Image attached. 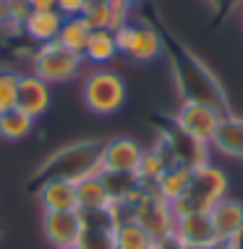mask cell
I'll list each match as a JSON object with an SVG mask.
<instances>
[{"label": "cell", "mask_w": 243, "mask_h": 249, "mask_svg": "<svg viewBox=\"0 0 243 249\" xmlns=\"http://www.w3.org/2000/svg\"><path fill=\"white\" fill-rule=\"evenodd\" d=\"M32 131H34V118L26 116L18 107L0 116V139H5V142H21Z\"/></svg>", "instance_id": "cell-23"}, {"label": "cell", "mask_w": 243, "mask_h": 249, "mask_svg": "<svg viewBox=\"0 0 243 249\" xmlns=\"http://www.w3.org/2000/svg\"><path fill=\"white\" fill-rule=\"evenodd\" d=\"M99 152H102V142L68 144L52 155L47 165H42V173L47 178H65L76 184L79 178L99 173Z\"/></svg>", "instance_id": "cell-3"}, {"label": "cell", "mask_w": 243, "mask_h": 249, "mask_svg": "<svg viewBox=\"0 0 243 249\" xmlns=\"http://www.w3.org/2000/svg\"><path fill=\"white\" fill-rule=\"evenodd\" d=\"M173 244L178 249H217L222 247L212 228L209 213H188L175 218Z\"/></svg>", "instance_id": "cell-10"}, {"label": "cell", "mask_w": 243, "mask_h": 249, "mask_svg": "<svg viewBox=\"0 0 243 249\" xmlns=\"http://www.w3.org/2000/svg\"><path fill=\"white\" fill-rule=\"evenodd\" d=\"M167 165H170V158H167V152H165V147H162V144H157L154 150H144L141 163L136 168V181L144 186V189H152Z\"/></svg>", "instance_id": "cell-21"}, {"label": "cell", "mask_w": 243, "mask_h": 249, "mask_svg": "<svg viewBox=\"0 0 243 249\" xmlns=\"http://www.w3.org/2000/svg\"><path fill=\"white\" fill-rule=\"evenodd\" d=\"M191 173H194V168L180 165V163H170L165 171H162V176L157 178V184H154L152 189L157 192L162 199H167L173 205V202L188 189V184H191Z\"/></svg>", "instance_id": "cell-19"}, {"label": "cell", "mask_w": 243, "mask_h": 249, "mask_svg": "<svg viewBox=\"0 0 243 249\" xmlns=\"http://www.w3.org/2000/svg\"><path fill=\"white\" fill-rule=\"evenodd\" d=\"M0 3H8V0H0Z\"/></svg>", "instance_id": "cell-34"}, {"label": "cell", "mask_w": 243, "mask_h": 249, "mask_svg": "<svg viewBox=\"0 0 243 249\" xmlns=\"http://www.w3.org/2000/svg\"><path fill=\"white\" fill-rule=\"evenodd\" d=\"M118 55V45H115V32L110 29H92L89 39H86V48L81 53V58L89 60L94 66L110 63Z\"/></svg>", "instance_id": "cell-20"}, {"label": "cell", "mask_w": 243, "mask_h": 249, "mask_svg": "<svg viewBox=\"0 0 243 249\" xmlns=\"http://www.w3.org/2000/svg\"><path fill=\"white\" fill-rule=\"evenodd\" d=\"M160 144L165 147L170 163H180V165H188V168H199V165L209 163V144L188 137V134L180 131L175 124H173V129L162 137Z\"/></svg>", "instance_id": "cell-11"}, {"label": "cell", "mask_w": 243, "mask_h": 249, "mask_svg": "<svg viewBox=\"0 0 243 249\" xmlns=\"http://www.w3.org/2000/svg\"><path fill=\"white\" fill-rule=\"evenodd\" d=\"M241 26H243V13H241Z\"/></svg>", "instance_id": "cell-33"}, {"label": "cell", "mask_w": 243, "mask_h": 249, "mask_svg": "<svg viewBox=\"0 0 243 249\" xmlns=\"http://www.w3.org/2000/svg\"><path fill=\"white\" fill-rule=\"evenodd\" d=\"M128 87L123 76L110 69H94L81 82V100L94 116H113L126 105Z\"/></svg>", "instance_id": "cell-2"}, {"label": "cell", "mask_w": 243, "mask_h": 249, "mask_svg": "<svg viewBox=\"0 0 243 249\" xmlns=\"http://www.w3.org/2000/svg\"><path fill=\"white\" fill-rule=\"evenodd\" d=\"M89 3L92 0H55V8L63 13V18H73V16H81Z\"/></svg>", "instance_id": "cell-27"}, {"label": "cell", "mask_w": 243, "mask_h": 249, "mask_svg": "<svg viewBox=\"0 0 243 249\" xmlns=\"http://www.w3.org/2000/svg\"><path fill=\"white\" fill-rule=\"evenodd\" d=\"M89 35H92V26L84 21V16H73V18H65L63 26H60L58 42L63 45L65 50L81 55L84 48H86V39H89Z\"/></svg>", "instance_id": "cell-22"}, {"label": "cell", "mask_w": 243, "mask_h": 249, "mask_svg": "<svg viewBox=\"0 0 243 249\" xmlns=\"http://www.w3.org/2000/svg\"><path fill=\"white\" fill-rule=\"evenodd\" d=\"M65 249H84V247H81V244H79V247H65Z\"/></svg>", "instance_id": "cell-31"}, {"label": "cell", "mask_w": 243, "mask_h": 249, "mask_svg": "<svg viewBox=\"0 0 243 249\" xmlns=\"http://www.w3.org/2000/svg\"><path fill=\"white\" fill-rule=\"evenodd\" d=\"M84 16V21L92 26V29H110L113 32V16H110V3H97V0H92L89 5H86V11L81 13Z\"/></svg>", "instance_id": "cell-25"}, {"label": "cell", "mask_w": 243, "mask_h": 249, "mask_svg": "<svg viewBox=\"0 0 243 249\" xmlns=\"http://www.w3.org/2000/svg\"><path fill=\"white\" fill-rule=\"evenodd\" d=\"M81 66H84V58L76 55V53L65 50L63 45L58 42H45L37 45L34 55H32V73L39 76L47 84H65L71 79L79 76Z\"/></svg>", "instance_id": "cell-5"}, {"label": "cell", "mask_w": 243, "mask_h": 249, "mask_svg": "<svg viewBox=\"0 0 243 249\" xmlns=\"http://www.w3.org/2000/svg\"><path fill=\"white\" fill-rule=\"evenodd\" d=\"M225 113L220 107L209 105V103H201V100H183V105L178 107L173 124L178 126L180 131H186L188 137L199 139V142L209 144L212 137L217 134V126Z\"/></svg>", "instance_id": "cell-7"}, {"label": "cell", "mask_w": 243, "mask_h": 249, "mask_svg": "<svg viewBox=\"0 0 243 249\" xmlns=\"http://www.w3.org/2000/svg\"><path fill=\"white\" fill-rule=\"evenodd\" d=\"M141 155H144V147L131 137H115L110 142H102L99 173L102 176H136Z\"/></svg>", "instance_id": "cell-8"}, {"label": "cell", "mask_w": 243, "mask_h": 249, "mask_svg": "<svg viewBox=\"0 0 243 249\" xmlns=\"http://www.w3.org/2000/svg\"><path fill=\"white\" fill-rule=\"evenodd\" d=\"M97 3H110V0H97Z\"/></svg>", "instance_id": "cell-32"}, {"label": "cell", "mask_w": 243, "mask_h": 249, "mask_svg": "<svg viewBox=\"0 0 243 249\" xmlns=\"http://www.w3.org/2000/svg\"><path fill=\"white\" fill-rule=\"evenodd\" d=\"M37 199L42 213H63V210H79L76 184L65 178H45L37 189Z\"/></svg>", "instance_id": "cell-14"}, {"label": "cell", "mask_w": 243, "mask_h": 249, "mask_svg": "<svg viewBox=\"0 0 243 249\" xmlns=\"http://www.w3.org/2000/svg\"><path fill=\"white\" fill-rule=\"evenodd\" d=\"M18 71L0 66V116L13 110L18 103Z\"/></svg>", "instance_id": "cell-24"}, {"label": "cell", "mask_w": 243, "mask_h": 249, "mask_svg": "<svg viewBox=\"0 0 243 249\" xmlns=\"http://www.w3.org/2000/svg\"><path fill=\"white\" fill-rule=\"evenodd\" d=\"M115 45L120 55L131 58L133 63H154L165 53L162 35L152 24H144V21L141 24L128 21L120 29H115Z\"/></svg>", "instance_id": "cell-6"}, {"label": "cell", "mask_w": 243, "mask_h": 249, "mask_svg": "<svg viewBox=\"0 0 243 249\" xmlns=\"http://www.w3.org/2000/svg\"><path fill=\"white\" fill-rule=\"evenodd\" d=\"M227 189H230V178L222 168H217L214 163H204L194 168L188 189L173 202L175 218L188 213H209L220 199L227 197Z\"/></svg>", "instance_id": "cell-1"}, {"label": "cell", "mask_w": 243, "mask_h": 249, "mask_svg": "<svg viewBox=\"0 0 243 249\" xmlns=\"http://www.w3.org/2000/svg\"><path fill=\"white\" fill-rule=\"evenodd\" d=\"M86 231V215L81 210L42 213V233L52 249L79 247Z\"/></svg>", "instance_id": "cell-9"}, {"label": "cell", "mask_w": 243, "mask_h": 249, "mask_svg": "<svg viewBox=\"0 0 243 249\" xmlns=\"http://www.w3.org/2000/svg\"><path fill=\"white\" fill-rule=\"evenodd\" d=\"M0 32H3V35H11V32H21L16 24L11 21V8H8V3H0Z\"/></svg>", "instance_id": "cell-28"}, {"label": "cell", "mask_w": 243, "mask_h": 249, "mask_svg": "<svg viewBox=\"0 0 243 249\" xmlns=\"http://www.w3.org/2000/svg\"><path fill=\"white\" fill-rule=\"evenodd\" d=\"M131 3H126V0H110V16H113V32L120 29L123 24L131 21Z\"/></svg>", "instance_id": "cell-26"}, {"label": "cell", "mask_w": 243, "mask_h": 249, "mask_svg": "<svg viewBox=\"0 0 243 249\" xmlns=\"http://www.w3.org/2000/svg\"><path fill=\"white\" fill-rule=\"evenodd\" d=\"M131 218L149 233L157 247H165L167 241H173V228H175L173 205L167 199H162L154 189H141L139 199L133 202Z\"/></svg>", "instance_id": "cell-4"}, {"label": "cell", "mask_w": 243, "mask_h": 249, "mask_svg": "<svg viewBox=\"0 0 243 249\" xmlns=\"http://www.w3.org/2000/svg\"><path fill=\"white\" fill-rule=\"evenodd\" d=\"M209 150L225 155L230 160H243V118L225 113L217 126V134L209 142Z\"/></svg>", "instance_id": "cell-16"}, {"label": "cell", "mask_w": 243, "mask_h": 249, "mask_svg": "<svg viewBox=\"0 0 243 249\" xmlns=\"http://www.w3.org/2000/svg\"><path fill=\"white\" fill-rule=\"evenodd\" d=\"M52 105V92H50V84L42 82L39 76H34V73H21L18 76V103L16 107L18 110H24L26 116L32 118H39L45 116L47 110H50Z\"/></svg>", "instance_id": "cell-12"}, {"label": "cell", "mask_w": 243, "mask_h": 249, "mask_svg": "<svg viewBox=\"0 0 243 249\" xmlns=\"http://www.w3.org/2000/svg\"><path fill=\"white\" fill-rule=\"evenodd\" d=\"M126 3H131V5H139V3H144V0H126Z\"/></svg>", "instance_id": "cell-30"}, {"label": "cell", "mask_w": 243, "mask_h": 249, "mask_svg": "<svg viewBox=\"0 0 243 249\" xmlns=\"http://www.w3.org/2000/svg\"><path fill=\"white\" fill-rule=\"evenodd\" d=\"M110 247L113 249H162L154 244V239L141 228L133 218H126L110 228Z\"/></svg>", "instance_id": "cell-18"}, {"label": "cell", "mask_w": 243, "mask_h": 249, "mask_svg": "<svg viewBox=\"0 0 243 249\" xmlns=\"http://www.w3.org/2000/svg\"><path fill=\"white\" fill-rule=\"evenodd\" d=\"M76 197H79V210L84 215H94V213H105L110 207L113 192L102 173H92V176L76 181Z\"/></svg>", "instance_id": "cell-15"}, {"label": "cell", "mask_w": 243, "mask_h": 249, "mask_svg": "<svg viewBox=\"0 0 243 249\" xmlns=\"http://www.w3.org/2000/svg\"><path fill=\"white\" fill-rule=\"evenodd\" d=\"M209 218H212L214 236H217L220 244H233L243 233V202L230 199V197L220 199L209 210Z\"/></svg>", "instance_id": "cell-13"}, {"label": "cell", "mask_w": 243, "mask_h": 249, "mask_svg": "<svg viewBox=\"0 0 243 249\" xmlns=\"http://www.w3.org/2000/svg\"><path fill=\"white\" fill-rule=\"evenodd\" d=\"M29 5V11H52L55 8V0H24Z\"/></svg>", "instance_id": "cell-29"}, {"label": "cell", "mask_w": 243, "mask_h": 249, "mask_svg": "<svg viewBox=\"0 0 243 249\" xmlns=\"http://www.w3.org/2000/svg\"><path fill=\"white\" fill-rule=\"evenodd\" d=\"M63 21L65 18L58 8H52V11H29L26 18H24V24H21V32L37 45L55 42Z\"/></svg>", "instance_id": "cell-17"}]
</instances>
